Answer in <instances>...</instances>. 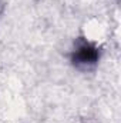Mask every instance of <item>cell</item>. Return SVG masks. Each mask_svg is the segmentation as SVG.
Instances as JSON below:
<instances>
[{
  "label": "cell",
  "instance_id": "6da1fadb",
  "mask_svg": "<svg viewBox=\"0 0 121 123\" xmlns=\"http://www.w3.org/2000/svg\"><path fill=\"white\" fill-rule=\"evenodd\" d=\"M98 59H100L98 47L87 40L78 42L73 50V55H71L73 64L78 69H90L97 64Z\"/></svg>",
  "mask_w": 121,
  "mask_h": 123
}]
</instances>
